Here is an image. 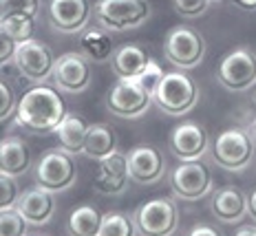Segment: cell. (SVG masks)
<instances>
[{
  "mask_svg": "<svg viewBox=\"0 0 256 236\" xmlns=\"http://www.w3.org/2000/svg\"><path fill=\"white\" fill-rule=\"evenodd\" d=\"M66 115V104L56 88L36 84L16 104V124L31 132H51Z\"/></svg>",
  "mask_w": 256,
  "mask_h": 236,
  "instance_id": "6da1fadb",
  "label": "cell"
},
{
  "mask_svg": "<svg viewBox=\"0 0 256 236\" xmlns=\"http://www.w3.org/2000/svg\"><path fill=\"white\" fill-rule=\"evenodd\" d=\"M152 102L164 112L179 117L190 112L196 106L199 88H196L194 80L190 75H186L184 71H170V73H164L157 90L152 93Z\"/></svg>",
  "mask_w": 256,
  "mask_h": 236,
  "instance_id": "7a4b0ae2",
  "label": "cell"
},
{
  "mask_svg": "<svg viewBox=\"0 0 256 236\" xmlns=\"http://www.w3.org/2000/svg\"><path fill=\"white\" fill-rule=\"evenodd\" d=\"M148 0H98L93 7L95 20L106 31L137 29L150 18Z\"/></svg>",
  "mask_w": 256,
  "mask_h": 236,
  "instance_id": "3957f363",
  "label": "cell"
},
{
  "mask_svg": "<svg viewBox=\"0 0 256 236\" xmlns=\"http://www.w3.org/2000/svg\"><path fill=\"white\" fill-rule=\"evenodd\" d=\"M164 56L179 71L199 66L206 56V40L196 29L186 24L172 26L164 42Z\"/></svg>",
  "mask_w": 256,
  "mask_h": 236,
  "instance_id": "277c9868",
  "label": "cell"
},
{
  "mask_svg": "<svg viewBox=\"0 0 256 236\" xmlns=\"http://www.w3.org/2000/svg\"><path fill=\"white\" fill-rule=\"evenodd\" d=\"M132 223L142 236H172L179 225V210L174 201L157 196L135 208Z\"/></svg>",
  "mask_w": 256,
  "mask_h": 236,
  "instance_id": "5b68a950",
  "label": "cell"
},
{
  "mask_svg": "<svg viewBox=\"0 0 256 236\" xmlns=\"http://www.w3.org/2000/svg\"><path fill=\"white\" fill-rule=\"evenodd\" d=\"M78 179L76 162L71 159V154L62 148H51L46 152H42L36 166V186L44 188L49 192H64L68 190Z\"/></svg>",
  "mask_w": 256,
  "mask_h": 236,
  "instance_id": "8992f818",
  "label": "cell"
},
{
  "mask_svg": "<svg viewBox=\"0 0 256 236\" xmlns=\"http://www.w3.org/2000/svg\"><path fill=\"white\" fill-rule=\"evenodd\" d=\"M212 154H214L216 166L230 170V172H241L248 168L254 157V139L241 128L223 130L216 137Z\"/></svg>",
  "mask_w": 256,
  "mask_h": 236,
  "instance_id": "52a82bcc",
  "label": "cell"
},
{
  "mask_svg": "<svg viewBox=\"0 0 256 236\" xmlns=\"http://www.w3.org/2000/svg\"><path fill=\"white\" fill-rule=\"evenodd\" d=\"M14 64L24 80H29L34 84H44L53 73L56 56L44 42L31 38V40L18 42L14 53Z\"/></svg>",
  "mask_w": 256,
  "mask_h": 236,
  "instance_id": "ba28073f",
  "label": "cell"
},
{
  "mask_svg": "<svg viewBox=\"0 0 256 236\" xmlns=\"http://www.w3.org/2000/svg\"><path fill=\"white\" fill-rule=\"evenodd\" d=\"M170 188L174 196L184 201H199L204 196L212 194V172L210 168L196 159V162H181L177 168L170 172Z\"/></svg>",
  "mask_w": 256,
  "mask_h": 236,
  "instance_id": "9c48e42d",
  "label": "cell"
},
{
  "mask_svg": "<svg viewBox=\"0 0 256 236\" xmlns=\"http://www.w3.org/2000/svg\"><path fill=\"white\" fill-rule=\"evenodd\" d=\"M150 104L152 95L137 82V78L117 80L108 98H106L108 110L117 117H124V120H137V117L146 115Z\"/></svg>",
  "mask_w": 256,
  "mask_h": 236,
  "instance_id": "30bf717a",
  "label": "cell"
},
{
  "mask_svg": "<svg viewBox=\"0 0 256 236\" xmlns=\"http://www.w3.org/2000/svg\"><path fill=\"white\" fill-rule=\"evenodd\" d=\"M218 82L230 90H248L256 84V53L248 46L232 49L218 64Z\"/></svg>",
  "mask_w": 256,
  "mask_h": 236,
  "instance_id": "8fae6325",
  "label": "cell"
},
{
  "mask_svg": "<svg viewBox=\"0 0 256 236\" xmlns=\"http://www.w3.org/2000/svg\"><path fill=\"white\" fill-rule=\"evenodd\" d=\"M168 144H170V152L179 162H196L208 152L210 137H208V130L201 124L184 122V124L172 128Z\"/></svg>",
  "mask_w": 256,
  "mask_h": 236,
  "instance_id": "7c38bea8",
  "label": "cell"
},
{
  "mask_svg": "<svg viewBox=\"0 0 256 236\" xmlns=\"http://www.w3.org/2000/svg\"><path fill=\"white\" fill-rule=\"evenodd\" d=\"M51 78L60 90L84 93L90 86V66L80 53H64L56 60Z\"/></svg>",
  "mask_w": 256,
  "mask_h": 236,
  "instance_id": "4fadbf2b",
  "label": "cell"
},
{
  "mask_svg": "<svg viewBox=\"0 0 256 236\" xmlns=\"http://www.w3.org/2000/svg\"><path fill=\"white\" fill-rule=\"evenodd\" d=\"M128 176L140 186H152L166 172V162L154 146H137L126 154Z\"/></svg>",
  "mask_w": 256,
  "mask_h": 236,
  "instance_id": "5bb4252c",
  "label": "cell"
},
{
  "mask_svg": "<svg viewBox=\"0 0 256 236\" xmlns=\"http://www.w3.org/2000/svg\"><path fill=\"white\" fill-rule=\"evenodd\" d=\"M51 26L60 34H82L90 20L88 0H51L49 2Z\"/></svg>",
  "mask_w": 256,
  "mask_h": 236,
  "instance_id": "9a60e30c",
  "label": "cell"
},
{
  "mask_svg": "<svg viewBox=\"0 0 256 236\" xmlns=\"http://www.w3.org/2000/svg\"><path fill=\"white\" fill-rule=\"evenodd\" d=\"M128 179L130 176H128L126 154L115 150L108 157L98 162V170H95V176H93V188L106 196H117L126 190Z\"/></svg>",
  "mask_w": 256,
  "mask_h": 236,
  "instance_id": "2e32d148",
  "label": "cell"
},
{
  "mask_svg": "<svg viewBox=\"0 0 256 236\" xmlns=\"http://www.w3.org/2000/svg\"><path fill=\"white\" fill-rule=\"evenodd\" d=\"M16 210L22 214V218L29 225H38V228L40 225H46L53 218V212H56L53 192L44 190L40 186L26 188L24 192H20Z\"/></svg>",
  "mask_w": 256,
  "mask_h": 236,
  "instance_id": "e0dca14e",
  "label": "cell"
},
{
  "mask_svg": "<svg viewBox=\"0 0 256 236\" xmlns=\"http://www.w3.org/2000/svg\"><path fill=\"white\" fill-rule=\"evenodd\" d=\"M210 210L221 223H238L248 214V196L238 186H223L212 194Z\"/></svg>",
  "mask_w": 256,
  "mask_h": 236,
  "instance_id": "ac0fdd59",
  "label": "cell"
},
{
  "mask_svg": "<svg viewBox=\"0 0 256 236\" xmlns=\"http://www.w3.org/2000/svg\"><path fill=\"white\" fill-rule=\"evenodd\" d=\"M31 166V150L18 135H7L0 139V172L20 176Z\"/></svg>",
  "mask_w": 256,
  "mask_h": 236,
  "instance_id": "d6986e66",
  "label": "cell"
},
{
  "mask_svg": "<svg viewBox=\"0 0 256 236\" xmlns=\"http://www.w3.org/2000/svg\"><path fill=\"white\" fill-rule=\"evenodd\" d=\"M152 58L148 56V51L140 44H122L120 49L113 51L110 58V66H113L115 75L120 80H128V78H137L144 68L148 66Z\"/></svg>",
  "mask_w": 256,
  "mask_h": 236,
  "instance_id": "ffe728a7",
  "label": "cell"
},
{
  "mask_svg": "<svg viewBox=\"0 0 256 236\" xmlns=\"http://www.w3.org/2000/svg\"><path fill=\"white\" fill-rule=\"evenodd\" d=\"M86 130L88 124L76 112H66L64 120L58 124V128L53 132L58 135L60 148L66 150L68 154H80L84 152V142H86Z\"/></svg>",
  "mask_w": 256,
  "mask_h": 236,
  "instance_id": "44dd1931",
  "label": "cell"
},
{
  "mask_svg": "<svg viewBox=\"0 0 256 236\" xmlns=\"http://www.w3.org/2000/svg\"><path fill=\"white\" fill-rule=\"evenodd\" d=\"M117 150V137L115 130L106 124H88L86 142H84V154L95 162L108 157Z\"/></svg>",
  "mask_w": 256,
  "mask_h": 236,
  "instance_id": "7402d4cb",
  "label": "cell"
},
{
  "mask_svg": "<svg viewBox=\"0 0 256 236\" xmlns=\"http://www.w3.org/2000/svg\"><path fill=\"white\" fill-rule=\"evenodd\" d=\"M80 51H82L84 58H88V60L98 64L108 62L113 58L110 38L102 29H84L82 36H80Z\"/></svg>",
  "mask_w": 256,
  "mask_h": 236,
  "instance_id": "603a6c76",
  "label": "cell"
},
{
  "mask_svg": "<svg viewBox=\"0 0 256 236\" xmlns=\"http://www.w3.org/2000/svg\"><path fill=\"white\" fill-rule=\"evenodd\" d=\"M102 225V212L95 206H80L68 214V234L71 236H98Z\"/></svg>",
  "mask_w": 256,
  "mask_h": 236,
  "instance_id": "cb8c5ba5",
  "label": "cell"
},
{
  "mask_svg": "<svg viewBox=\"0 0 256 236\" xmlns=\"http://www.w3.org/2000/svg\"><path fill=\"white\" fill-rule=\"evenodd\" d=\"M137 228L132 223V216L124 212H108L102 214V225H100L98 236H135Z\"/></svg>",
  "mask_w": 256,
  "mask_h": 236,
  "instance_id": "d4e9b609",
  "label": "cell"
},
{
  "mask_svg": "<svg viewBox=\"0 0 256 236\" xmlns=\"http://www.w3.org/2000/svg\"><path fill=\"white\" fill-rule=\"evenodd\" d=\"M0 26H2L16 42H24V40H31V36H34L36 18L34 16H26V14H12L0 20Z\"/></svg>",
  "mask_w": 256,
  "mask_h": 236,
  "instance_id": "484cf974",
  "label": "cell"
},
{
  "mask_svg": "<svg viewBox=\"0 0 256 236\" xmlns=\"http://www.w3.org/2000/svg\"><path fill=\"white\" fill-rule=\"evenodd\" d=\"M26 232H29V223L16 208L0 212V236H26Z\"/></svg>",
  "mask_w": 256,
  "mask_h": 236,
  "instance_id": "4316f807",
  "label": "cell"
},
{
  "mask_svg": "<svg viewBox=\"0 0 256 236\" xmlns=\"http://www.w3.org/2000/svg\"><path fill=\"white\" fill-rule=\"evenodd\" d=\"M18 196H20V188L16 184V176L0 172V212L16 208Z\"/></svg>",
  "mask_w": 256,
  "mask_h": 236,
  "instance_id": "83f0119b",
  "label": "cell"
},
{
  "mask_svg": "<svg viewBox=\"0 0 256 236\" xmlns=\"http://www.w3.org/2000/svg\"><path fill=\"white\" fill-rule=\"evenodd\" d=\"M38 9H40V0H0V20L12 14H26L36 18Z\"/></svg>",
  "mask_w": 256,
  "mask_h": 236,
  "instance_id": "f1b7e54d",
  "label": "cell"
},
{
  "mask_svg": "<svg viewBox=\"0 0 256 236\" xmlns=\"http://www.w3.org/2000/svg\"><path fill=\"white\" fill-rule=\"evenodd\" d=\"M162 78H164V71H162V66H159L154 60H150L148 62V66L144 68V71L137 75V82L142 84L144 88L148 90V93H154L157 90V86H159V82H162Z\"/></svg>",
  "mask_w": 256,
  "mask_h": 236,
  "instance_id": "f546056e",
  "label": "cell"
},
{
  "mask_svg": "<svg viewBox=\"0 0 256 236\" xmlns=\"http://www.w3.org/2000/svg\"><path fill=\"white\" fill-rule=\"evenodd\" d=\"M210 0H172L174 12L184 18H199L201 14L208 12Z\"/></svg>",
  "mask_w": 256,
  "mask_h": 236,
  "instance_id": "4dcf8cb0",
  "label": "cell"
},
{
  "mask_svg": "<svg viewBox=\"0 0 256 236\" xmlns=\"http://www.w3.org/2000/svg\"><path fill=\"white\" fill-rule=\"evenodd\" d=\"M16 110V95L7 82L0 80V122H4Z\"/></svg>",
  "mask_w": 256,
  "mask_h": 236,
  "instance_id": "1f68e13d",
  "label": "cell"
},
{
  "mask_svg": "<svg viewBox=\"0 0 256 236\" xmlns=\"http://www.w3.org/2000/svg\"><path fill=\"white\" fill-rule=\"evenodd\" d=\"M16 46H18V42H16L2 26H0V66L7 64V62H14Z\"/></svg>",
  "mask_w": 256,
  "mask_h": 236,
  "instance_id": "d6a6232c",
  "label": "cell"
},
{
  "mask_svg": "<svg viewBox=\"0 0 256 236\" xmlns=\"http://www.w3.org/2000/svg\"><path fill=\"white\" fill-rule=\"evenodd\" d=\"M186 236H223V234L210 223H196V225H192L190 232Z\"/></svg>",
  "mask_w": 256,
  "mask_h": 236,
  "instance_id": "836d02e7",
  "label": "cell"
},
{
  "mask_svg": "<svg viewBox=\"0 0 256 236\" xmlns=\"http://www.w3.org/2000/svg\"><path fill=\"white\" fill-rule=\"evenodd\" d=\"M234 236H256V225H241Z\"/></svg>",
  "mask_w": 256,
  "mask_h": 236,
  "instance_id": "e575fe53",
  "label": "cell"
},
{
  "mask_svg": "<svg viewBox=\"0 0 256 236\" xmlns=\"http://www.w3.org/2000/svg\"><path fill=\"white\" fill-rule=\"evenodd\" d=\"M248 214L256 221V190L248 196Z\"/></svg>",
  "mask_w": 256,
  "mask_h": 236,
  "instance_id": "d590c367",
  "label": "cell"
},
{
  "mask_svg": "<svg viewBox=\"0 0 256 236\" xmlns=\"http://www.w3.org/2000/svg\"><path fill=\"white\" fill-rule=\"evenodd\" d=\"M234 4H238L241 9H256V0H232Z\"/></svg>",
  "mask_w": 256,
  "mask_h": 236,
  "instance_id": "8d00e7d4",
  "label": "cell"
},
{
  "mask_svg": "<svg viewBox=\"0 0 256 236\" xmlns=\"http://www.w3.org/2000/svg\"><path fill=\"white\" fill-rule=\"evenodd\" d=\"M250 137H252L254 144H256V120L252 122V126H250Z\"/></svg>",
  "mask_w": 256,
  "mask_h": 236,
  "instance_id": "74e56055",
  "label": "cell"
},
{
  "mask_svg": "<svg viewBox=\"0 0 256 236\" xmlns=\"http://www.w3.org/2000/svg\"><path fill=\"white\" fill-rule=\"evenodd\" d=\"M254 100H256V84H254Z\"/></svg>",
  "mask_w": 256,
  "mask_h": 236,
  "instance_id": "f35d334b",
  "label": "cell"
},
{
  "mask_svg": "<svg viewBox=\"0 0 256 236\" xmlns=\"http://www.w3.org/2000/svg\"><path fill=\"white\" fill-rule=\"evenodd\" d=\"M210 2H212V0H210ZM216 2H223V0H216Z\"/></svg>",
  "mask_w": 256,
  "mask_h": 236,
  "instance_id": "ab89813d",
  "label": "cell"
}]
</instances>
